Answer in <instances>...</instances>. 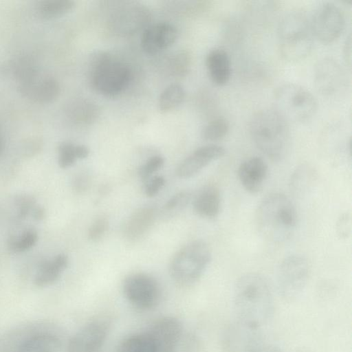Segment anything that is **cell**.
Listing matches in <instances>:
<instances>
[{
    "instance_id": "6da1fadb",
    "label": "cell",
    "mask_w": 352,
    "mask_h": 352,
    "mask_svg": "<svg viewBox=\"0 0 352 352\" xmlns=\"http://www.w3.org/2000/svg\"><path fill=\"white\" fill-rule=\"evenodd\" d=\"M233 311L239 326L254 331L271 320L274 311L272 287L258 273H248L236 281L232 295Z\"/></svg>"
},
{
    "instance_id": "7a4b0ae2",
    "label": "cell",
    "mask_w": 352,
    "mask_h": 352,
    "mask_svg": "<svg viewBox=\"0 0 352 352\" xmlns=\"http://www.w3.org/2000/svg\"><path fill=\"white\" fill-rule=\"evenodd\" d=\"M260 234L267 241L280 243L294 234L298 221L296 208L285 195L271 193L259 203L255 214Z\"/></svg>"
},
{
    "instance_id": "3957f363",
    "label": "cell",
    "mask_w": 352,
    "mask_h": 352,
    "mask_svg": "<svg viewBox=\"0 0 352 352\" xmlns=\"http://www.w3.org/2000/svg\"><path fill=\"white\" fill-rule=\"evenodd\" d=\"M249 130L256 146L268 158L277 162L285 157L291 142L289 122L274 108L256 112Z\"/></svg>"
},
{
    "instance_id": "277c9868",
    "label": "cell",
    "mask_w": 352,
    "mask_h": 352,
    "mask_svg": "<svg viewBox=\"0 0 352 352\" xmlns=\"http://www.w3.org/2000/svg\"><path fill=\"white\" fill-rule=\"evenodd\" d=\"M182 324L173 316L157 318L144 331L120 342L116 352H176Z\"/></svg>"
},
{
    "instance_id": "5b68a950",
    "label": "cell",
    "mask_w": 352,
    "mask_h": 352,
    "mask_svg": "<svg viewBox=\"0 0 352 352\" xmlns=\"http://www.w3.org/2000/svg\"><path fill=\"white\" fill-rule=\"evenodd\" d=\"M314 34L310 19L305 12L293 10L281 19L278 38L280 53L289 62H297L306 58L311 52Z\"/></svg>"
},
{
    "instance_id": "8992f818",
    "label": "cell",
    "mask_w": 352,
    "mask_h": 352,
    "mask_svg": "<svg viewBox=\"0 0 352 352\" xmlns=\"http://www.w3.org/2000/svg\"><path fill=\"white\" fill-rule=\"evenodd\" d=\"M211 250L202 240L185 244L173 256L169 272L175 283L189 286L201 277L211 261Z\"/></svg>"
},
{
    "instance_id": "52a82bcc",
    "label": "cell",
    "mask_w": 352,
    "mask_h": 352,
    "mask_svg": "<svg viewBox=\"0 0 352 352\" xmlns=\"http://www.w3.org/2000/svg\"><path fill=\"white\" fill-rule=\"evenodd\" d=\"M89 78L92 87L107 96L121 93L129 85L131 72L124 63L113 59L109 54L96 52L89 65Z\"/></svg>"
},
{
    "instance_id": "ba28073f",
    "label": "cell",
    "mask_w": 352,
    "mask_h": 352,
    "mask_svg": "<svg viewBox=\"0 0 352 352\" xmlns=\"http://www.w3.org/2000/svg\"><path fill=\"white\" fill-rule=\"evenodd\" d=\"M274 109L288 122L302 123L316 114L318 103L315 96L302 86L287 82L278 86L274 91Z\"/></svg>"
},
{
    "instance_id": "9c48e42d",
    "label": "cell",
    "mask_w": 352,
    "mask_h": 352,
    "mask_svg": "<svg viewBox=\"0 0 352 352\" xmlns=\"http://www.w3.org/2000/svg\"><path fill=\"white\" fill-rule=\"evenodd\" d=\"M310 275V265L303 255H289L279 264L276 276L279 295L287 302L295 301L305 290Z\"/></svg>"
},
{
    "instance_id": "30bf717a",
    "label": "cell",
    "mask_w": 352,
    "mask_h": 352,
    "mask_svg": "<svg viewBox=\"0 0 352 352\" xmlns=\"http://www.w3.org/2000/svg\"><path fill=\"white\" fill-rule=\"evenodd\" d=\"M122 290L128 302L140 310H151L160 301L161 289L158 283L145 273H135L126 276Z\"/></svg>"
},
{
    "instance_id": "8fae6325",
    "label": "cell",
    "mask_w": 352,
    "mask_h": 352,
    "mask_svg": "<svg viewBox=\"0 0 352 352\" xmlns=\"http://www.w3.org/2000/svg\"><path fill=\"white\" fill-rule=\"evenodd\" d=\"M314 36L323 44L335 41L342 34L345 23L342 9L333 3L318 6L310 19Z\"/></svg>"
},
{
    "instance_id": "7c38bea8",
    "label": "cell",
    "mask_w": 352,
    "mask_h": 352,
    "mask_svg": "<svg viewBox=\"0 0 352 352\" xmlns=\"http://www.w3.org/2000/svg\"><path fill=\"white\" fill-rule=\"evenodd\" d=\"M18 69L22 92L30 99L41 102L55 100L60 94V86L53 78L41 76L36 68L25 63Z\"/></svg>"
},
{
    "instance_id": "4fadbf2b",
    "label": "cell",
    "mask_w": 352,
    "mask_h": 352,
    "mask_svg": "<svg viewBox=\"0 0 352 352\" xmlns=\"http://www.w3.org/2000/svg\"><path fill=\"white\" fill-rule=\"evenodd\" d=\"M109 331L106 319L97 318L87 322L70 338L67 352H101Z\"/></svg>"
},
{
    "instance_id": "5bb4252c",
    "label": "cell",
    "mask_w": 352,
    "mask_h": 352,
    "mask_svg": "<svg viewBox=\"0 0 352 352\" xmlns=\"http://www.w3.org/2000/svg\"><path fill=\"white\" fill-rule=\"evenodd\" d=\"M314 80L317 91L324 96H335L346 87L344 70L339 62L331 57L318 60L315 65Z\"/></svg>"
},
{
    "instance_id": "9a60e30c",
    "label": "cell",
    "mask_w": 352,
    "mask_h": 352,
    "mask_svg": "<svg viewBox=\"0 0 352 352\" xmlns=\"http://www.w3.org/2000/svg\"><path fill=\"white\" fill-rule=\"evenodd\" d=\"M225 153V148L217 144L202 146L180 162L177 167L176 174L181 178L192 177L211 162L223 157Z\"/></svg>"
},
{
    "instance_id": "2e32d148",
    "label": "cell",
    "mask_w": 352,
    "mask_h": 352,
    "mask_svg": "<svg viewBox=\"0 0 352 352\" xmlns=\"http://www.w3.org/2000/svg\"><path fill=\"white\" fill-rule=\"evenodd\" d=\"M178 36L175 26L168 23H158L147 27L142 36L141 46L148 54H155L173 45Z\"/></svg>"
},
{
    "instance_id": "e0dca14e",
    "label": "cell",
    "mask_w": 352,
    "mask_h": 352,
    "mask_svg": "<svg viewBox=\"0 0 352 352\" xmlns=\"http://www.w3.org/2000/svg\"><path fill=\"white\" fill-rule=\"evenodd\" d=\"M268 166L259 157L246 159L239 166L238 177L243 188L250 194L259 192L267 177Z\"/></svg>"
},
{
    "instance_id": "ac0fdd59",
    "label": "cell",
    "mask_w": 352,
    "mask_h": 352,
    "mask_svg": "<svg viewBox=\"0 0 352 352\" xmlns=\"http://www.w3.org/2000/svg\"><path fill=\"white\" fill-rule=\"evenodd\" d=\"M155 219V211L153 208L143 207L136 210L124 223V236L130 241L141 239L151 228Z\"/></svg>"
},
{
    "instance_id": "d6986e66",
    "label": "cell",
    "mask_w": 352,
    "mask_h": 352,
    "mask_svg": "<svg viewBox=\"0 0 352 352\" xmlns=\"http://www.w3.org/2000/svg\"><path fill=\"white\" fill-rule=\"evenodd\" d=\"M206 65L209 77L217 86L226 85L231 76V63L228 54L221 48L209 52L206 58Z\"/></svg>"
},
{
    "instance_id": "ffe728a7",
    "label": "cell",
    "mask_w": 352,
    "mask_h": 352,
    "mask_svg": "<svg viewBox=\"0 0 352 352\" xmlns=\"http://www.w3.org/2000/svg\"><path fill=\"white\" fill-rule=\"evenodd\" d=\"M221 194L219 188L213 185L202 187L196 194L192 201L195 213L203 218L217 217L221 209Z\"/></svg>"
},
{
    "instance_id": "44dd1931",
    "label": "cell",
    "mask_w": 352,
    "mask_h": 352,
    "mask_svg": "<svg viewBox=\"0 0 352 352\" xmlns=\"http://www.w3.org/2000/svg\"><path fill=\"white\" fill-rule=\"evenodd\" d=\"M61 340L54 332L39 331L21 340L16 352H58Z\"/></svg>"
},
{
    "instance_id": "7402d4cb",
    "label": "cell",
    "mask_w": 352,
    "mask_h": 352,
    "mask_svg": "<svg viewBox=\"0 0 352 352\" xmlns=\"http://www.w3.org/2000/svg\"><path fill=\"white\" fill-rule=\"evenodd\" d=\"M68 265V258L58 254L52 260L43 263L36 272L34 283L38 287H45L54 284Z\"/></svg>"
},
{
    "instance_id": "603a6c76",
    "label": "cell",
    "mask_w": 352,
    "mask_h": 352,
    "mask_svg": "<svg viewBox=\"0 0 352 352\" xmlns=\"http://www.w3.org/2000/svg\"><path fill=\"white\" fill-rule=\"evenodd\" d=\"M317 179L315 168L309 164H303L293 171L289 179V188L295 195L301 196L311 189Z\"/></svg>"
},
{
    "instance_id": "cb8c5ba5",
    "label": "cell",
    "mask_w": 352,
    "mask_h": 352,
    "mask_svg": "<svg viewBox=\"0 0 352 352\" xmlns=\"http://www.w3.org/2000/svg\"><path fill=\"white\" fill-rule=\"evenodd\" d=\"M74 6L75 2L71 0L41 1L36 5V12L43 19H52L64 15Z\"/></svg>"
},
{
    "instance_id": "d4e9b609",
    "label": "cell",
    "mask_w": 352,
    "mask_h": 352,
    "mask_svg": "<svg viewBox=\"0 0 352 352\" xmlns=\"http://www.w3.org/2000/svg\"><path fill=\"white\" fill-rule=\"evenodd\" d=\"M70 116L78 123L90 124L98 116L99 109L97 105L86 99L76 100L69 109Z\"/></svg>"
},
{
    "instance_id": "484cf974",
    "label": "cell",
    "mask_w": 352,
    "mask_h": 352,
    "mask_svg": "<svg viewBox=\"0 0 352 352\" xmlns=\"http://www.w3.org/2000/svg\"><path fill=\"white\" fill-rule=\"evenodd\" d=\"M185 90L179 84H171L161 93L158 106L162 113L170 111L179 106L185 98Z\"/></svg>"
},
{
    "instance_id": "4316f807",
    "label": "cell",
    "mask_w": 352,
    "mask_h": 352,
    "mask_svg": "<svg viewBox=\"0 0 352 352\" xmlns=\"http://www.w3.org/2000/svg\"><path fill=\"white\" fill-rule=\"evenodd\" d=\"M229 129L228 121L223 117H218L210 121L203 128L201 137L206 141H218L226 136Z\"/></svg>"
},
{
    "instance_id": "83f0119b",
    "label": "cell",
    "mask_w": 352,
    "mask_h": 352,
    "mask_svg": "<svg viewBox=\"0 0 352 352\" xmlns=\"http://www.w3.org/2000/svg\"><path fill=\"white\" fill-rule=\"evenodd\" d=\"M191 56L187 51H181L174 54L169 61L171 74L175 76H185L191 65Z\"/></svg>"
},
{
    "instance_id": "f1b7e54d",
    "label": "cell",
    "mask_w": 352,
    "mask_h": 352,
    "mask_svg": "<svg viewBox=\"0 0 352 352\" xmlns=\"http://www.w3.org/2000/svg\"><path fill=\"white\" fill-rule=\"evenodd\" d=\"M37 240V232L33 229H28L12 239L10 246L13 251L23 252L34 246Z\"/></svg>"
},
{
    "instance_id": "f546056e",
    "label": "cell",
    "mask_w": 352,
    "mask_h": 352,
    "mask_svg": "<svg viewBox=\"0 0 352 352\" xmlns=\"http://www.w3.org/2000/svg\"><path fill=\"white\" fill-rule=\"evenodd\" d=\"M78 157L77 145L71 142L60 144L58 149V162L59 166L66 168L72 166Z\"/></svg>"
},
{
    "instance_id": "4dcf8cb0",
    "label": "cell",
    "mask_w": 352,
    "mask_h": 352,
    "mask_svg": "<svg viewBox=\"0 0 352 352\" xmlns=\"http://www.w3.org/2000/svg\"><path fill=\"white\" fill-rule=\"evenodd\" d=\"M164 159L162 155H155L149 157L138 169V175L144 182L150 179L152 175L164 165Z\"/></svg>"
},
{
    "instance_id": "1f68e13d",
    "label": "cell",
    "mask_w": 352,
    "mask_h": 352,
    "mask_svg": "<svg viewBox=\"0 0 352 352\" xmlns=\"http://www.w3.org/2000/svg\"><path fill=\"white\" fill-rule=\"evenodd\" d=\"M190 194L185 191L173 195L164 204L163 210L166 213H175L182 210L190 201Z\"/></svg>"
},
{
    "instance_id": "d6a6232c",
    "label": "cell",
    "mask_w": 352,
    "mask_h": 352,
    "mask_svg": "<svg viewBox=\"0 0 352 352\" xmlns=\"http://www.w3.org/2000/svg\"><path fill=\"white\" fill-rule=\"evenodd\" d=\"M109 224L106 217L100 216L96 219L88 230V239L93 242L100 241L107 232Z\"/></svg>"
},
{
    "instance_id": "836d02e7",
    "label": "cell",
    "mask_w": 352,
    "mask_h": 352,
    "mask_svg": "<svg viewBox=\"0 0 352 352\" xmlns=\"http://www.w3.org/2000/svg\"><path fill=\"white\" fill-rule=\"evenodd\" d=\"M165 184V179L160 175L151 177L144 182V192L148 197L156 195Z\"/></svg>"
},
{
    "instance_id": "e575fe53",
    "label": "cell",
    "mask_w": 352,
    "mask_h": 352,
    "mask_svg": "<svg viewBox=\"0 0 352 352\" xmlns=\"http://www.w3.org/2000/svg\"><path fill=\"white\" fill-rule=\"evenodd\" d=\"M91 177L89 175L85 172L80 173L75 176L73 179L74 189L78 192H83L90 186Z\"/></svg>"
},
{
    "instance_id": "d590c367",
    "label": "cell",
    "mask_w": 352,
    "mask_h": 352,
    "mask_svg": "<svg viewBox=\"0 0 352 352\" xmlns=\"http://www.w3.org/2000/svg\"><path fill=\"white\" fill-rule=\"evenodd\" d=\"M247 352H283L279 348L270 344H254Z\"/></svg>"
},
{
    "instance_id": "8d00e7d4",
    "label": "cell",
    "mask_w": 352,
    "mask_h": 352,
    "mask_svg": "<svg viewBox=\"0 0 352 352\" xmlns=\"http://www.w3.org/2000/svg\"><path fill=\"white\" fill-rule=\"evenodd\" d=\"M350 217H348L347 214H345L344 216L342 217V218L340 219V222L339 223H340V227H339V229L340 230V233H344V234H346V233H348L347 232V229H349L348 228V226H347V224H350Z\"/></svg>"
},
{
    "instance_id": "74e56055",
    "label": "cell",
    "mask_w": 352,
    "mask_h": 352,
    "mask_svg": "<svg viewBox=\"0 0 352 352\" xmlns=\"http://www.w3.org/2000/svg\"><path fill=\"white\" fill-rule=\"evenodd\" d=\"M351 37L349 36L345 43L344 47V57L345 60L347 62L349 65H351Z\"/></svg>"
},
{
    "instance_id": "f35d334b",
    "label": "cell",
    "mask_w": 352,
    "mask_h": 352,
    "mask_svg": "<svg viewBox=\"0 0 352 352\" xmlns=\"http://www.w3.org/2000/svg\"><path fill=\"white\" fill-rule=\"evenodd\" d=\"M0 148H1V140H0Z\"/></svg>"
}]
</instances>
